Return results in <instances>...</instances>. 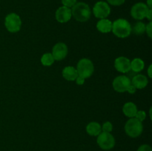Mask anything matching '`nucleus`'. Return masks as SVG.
Wrapping results in <instances>:
<instances>
[{
	"mask_svg": "<svg viewBox=\"0 0 152 151\" xmlns=\"http://www.w3.org/2000/svg\"><path fill=\"white\" fill-rule=\"evenodd\" d=\"M148 80L145 76L138 74L133 77L131 81V84L136 89H143L148 85Z\"/></svg>",
	"mask_w": 152,
	"mask_h": 151,
	"instance_id": "obj_13",
	"label": "nucleus"
},
{
	"mask_svg": "<svg viewBox=\"0 0 152 151\" xmlns=\"http://www.w3.org/2000/svg\"><path fill=\"white\" fill-rule=\"evenodd\" d=\"M98 30L103 33H108L112 30V22L108 19H102L96 24Z\"/></svg>",
	"mask_w": 152,
	"mask_h": 151,
	"instance_id": "obj_15",
	"label": "nucleus"
},
{
	"mask_svg": "<svg viewBox=\"0 0 152 151\" xmlns=\"http://www.w3.org/2000/svg\"><path fill=\"white\" fill-rule=\"evenodd\" d=\"M97 144L104 150H110L115 146V139L111 133L101 132L97 136Z\"/></svg>",
	"mask_w": 152,
	"mask_h": 151,
	"instance_id": "obj_6",
	"label": "nucleus"
},
{
	"mask_svg": "<svg viewBox=\"0 0 152 151\" xmlns=\"http://www.w3.org/2000/svg\"><path fill=\"white\" fill-rule=\"evenodd\" d=\"M71 13L77 22H85L91 18V10L88 4L81 1L77 2L71 7Z\"/></svg>",
	"mask_w": 152,
	"mask_h": 151,
	"instance_id": "obj_1",
	"label": "nucleus"
},
{
	"mask_svg": "<svg viewBox=\"0 0 152 151\" xmlns=\"http://www.w3.org/2000/svg\"><path fill=\"white\" fill-rule=\"evenodd\" d=\"M143 130L142 122L136 118H130L125 125L126 133L131 138H137L140 136Z\"/></svg>",
	"mask_w": 152,
	"mask_h": 151,
	"instance_id": "obj_3",
	"label": "nucleus"
},
{
	"mask_svg": "<svg viewBox=\"0 0 152 151\" xmlns=\"http://www.w3.org/2000/svg\"><path fill=\"white\" fill-rule=\"evenodd\" d=\"M85 79L86 78H83V77L81 76H77V78H76V82H77V84H78V85H83V84L85 83Z\"/></svg>",
	"mask_w": 152,
	"mask_h": 151,
	"instance_id": "obj_27",
	"label": "nucleus"
},
{
	"mask_svg": "<svg viewBox=\"0 0 152 151\" xmlns=\"http://www.w3.org/2000/svg\"><path fill=\"white\" fill-rule=\"evenodd\" d=\"M54 61L53 55L50 53H45L41 58V62L44 66H50V65H53Z\"/></svg>",
	"mask_w": 152,
	"mask_h": 151,
	"instance_id": "obj_20",
	"label": "nucleus"
},
{
	"mask_svg": "<svg viewBox=\"0 0 152 151\" xmlns=\"http://www.w3.org/2000/svg\"><path fill=\"white\" fill-rule=\"evenodd\" d=\"M102 132H107V133H111L113 130V125L110 121H105L102 127Z\"/></svg>",
	"mask_w": 152,
	"mask_h": 151,
	"instance_id": "obj_21",
	"label": "nucleus"
},
{
	"mask_svg": "<svg viewBox=\"0 0 152 151\" xmlns=\"http://www.w3.org/2000/svg\"><path fill=\"white\" fill-rule=\"evenodd\" d=\"M93 13L98 19H106L111 13V7L107 2L97 1L93 7Z\"/></svg>",
	"mask_w": 152,
	"mask_h": 151,
	"instance_id": "obj_7",
	"label": "nucleus"
},
{
	"mask_svg": "<svg viewBox=\"0 0 152 151\" xmlns=\"http://www.w3.org/2000/svg\"><path fill=\"white\" fill-rule=\"evenodd\" d=\"M61 1L63 6L69 7V8H71L77 2V0H61Z\"/></svg>",
	"mask_w": 152,
	"mask_h": 151,
	"instance_id": "obj_23",
	"label": "nucleus"
},
{
	"mask_svg": "<svg viewBox=\"0 0 152 151\" xmlns=\"http://www.w3.org/2000/svg\"><path fill=\"white\" fill-rule=\"evenodd\" d=\"M145 24L142 22H137L133 28H132V31H133L134 33L136 35L140 36L142 35L145 32Z\"/></svg>",
	"mask_w": 152,
	"mask_h": 151,
	"instance_id": "obj_19",
	"label": "nucleus"
},
{
	"mask_svg": "<svg viewBox=\"0 0 152 151\" xmlns=\"http://www.w3.org/2000/svg\"><path fill=\"white\" fill-rule=\"evenodd\" d=\"M68 47L63 42H59L55 44L52 50V53L55 61H61L68 55Z\"/></svg>",
	"mask_w": 152,
	"mask_h": 151,
	"instance_id": "obj_10",
	"label": "nucleus"
},
{
	"mask_svg": "<svg viewBox=\"0 0 152 151\" xmlns=\"http://www.w3.org/2000/svg\"><path fill=\"white\" fill-rule=\"evenodd\" d=\"M131 85V80L126 76H119L113 81V87L118 93H124L127 91Z\"/></svg>",
	"mask_w": 152,
	"mask_h": 151,
	"instance_id": "obj_9",
	"label": "nucleus"
},
{
	"mask_svg": "<svg viewBox=\"0 0 152 151\" xmlns=\"http://www.w3.org/2000/svg\"><path fill=\"white\" fill-rule=\"evenodd\" d=\"M151 70H152V65H150L149 67H148V76L150 77V78H151V77H152Z\"/></svg>",
	"mask_w": 152,
	"mask_h": 151,
	"instance_id": "obj_30",
	"label": "nucleus"
},
{
	"mask_svg": "<svg viewBox=\"0 0 152 151\" xmlns=\"http://www.w3.org/2000/svg\"><path fill=\"white\" fill-rule=\"evenodd\" d=\"M114 68L119 72L126 73L131 70V61L125 56H120L114 61Z\"/></svg>",
	"mask_w": 152,
	"mask_h": 151,
	"instance_id": "obj_12",
	"label": "nucleus"
},
{
	"mask_svg": "<svg viewBox=\"0 0 152 151\" xmlns=\"http://www.w3.org/2000/svg\"><path fill=\"white\" fill-rule=\"evenodd\" d=\"M77 70L79 76L84 78H88L91 77L94 71V66L91 60L88 59H82L77 63Z\"/></svg>",
	"mask_w": 152,
	"mask_h": 151,
	"instance_id": "obj_4",
	"label": "nucleus"
},
{
	"mask_svg": "<svg viewBox=\"0 0 152 151\" xmlns=\"http://www.w3.org/2000/svg\"><path fill=\"white\" fill-rule=\"evenodd\" d=\"M137 111V107L133 102H127L123 107V113L129 118H134Z\"/></svg>",
	"mask_w": 152,
	"mask_h": 151,
	"instance_id": "obj_16",
	"label": "nucleus"
},
{
	"mask_svg": "<svg viewBox=\"0 0 152 151\" xmlns=\"http://www.w3.org/2000/svg\"><path fill=\"white\" fill-rule=\"evenodd\" d=\"M148 10L149 8L146 4L143 2H138L132 6L131 9V15L137 20H142L145 18Z\"/></svg>",
	"mask_w": 152,
	"mask_h": 151,
	"instance_id": "obj_8",
	"label": "nucleus"
},
{
	"mask_svg": "<svg viewBox=\"0 0 152 151\" xmlns=\"http://www.w3.org/2000/svg\"><path fill=\"white\" fill-rule=\"evenodd\" d=\"M137 151H152L151 146L148 144H142L137 149Z\"/></svg>",
	"mask_w": 152,
	"mask_h": 151,
	"instance_id": "obj_26",
	"label": "nucleus"
},
{
	"mask_svg": "<svg viewBox=\"0 0 152 151\" xmlns=\"http://www.w3.org/2000/svg\"><path fill=\"white\" fill-rule=\"evenodd\" d=\"M62 76L67 81H75L76 78L78 76V73L77 69L74 67L67 66L62 70Z\"/></svg>",
	"mask_w": 152,
	"mask_h": 151,
	"instance_id": "obj_14",
	"label": "nucleus"
},
{
	"mask_svg": "<svg viewBox=\"0 0 152 151\" xmlns=\"http://www.w3.org/2000/svg\"><path fill=\"white\" fill-rule=\"evenodd\" d=\"M135 118L139 120L140 121L142 122L145 119V118H146V113H145V112L144 110L137 111L136 115H135Z\"/></svg>",
	"mask_w": 152,
	"mask_h": 151,
	"instance_id": "obj_22",
	"label": "nucleus"
},
{
	"mask_svg": "<svg viewBox=\"0 0 152 151\" xmlns=\"http://www.w3.org/2000/svg\"><path fill=\"white\" fill-rule=\"evenodd\" d=\"M145 18H146V19H148V20L151 22V19H152V9H149V10H148V13H147Z\"/></svg>",
	"mask_w": 152,
	"mask_h": 151,
	"instance_id": "obj_29",
	"label": "nucleus"
},
{
	"mask_svg": "<svg viewBox=\"0 0 152 151\" xmlns=\"http://www.w3.org/2000/svg\"><path fill=\"white\" fill-rule=\"evenodd\" d=\"M144 67L145 63L140 58H136L131 62V70H132L134 72H140L144 69Z\"/></svg>",
	"mask_w": 152,
	"mask_h": 151,
	"instance_id": "obj_18",
	"label": "nucleus"
},
{
	"mask_svg": "<svg viewBox=\"0 0 152 151\" xmlns=\"http://www.w3.org/2000/svg\"><path fill=\"white\" fill-rule=\"evenodd\" d=\"M136 90H137V89L135 88V87H134V86L132 85V84H131V85L129 86V88H128L127 91L129 92V93H131V94H133V93H134L135 92H136Z\"/></svg>",
	"mask_w": 152,
	"mask_h": 151,
	"instance_id": "obj_28",
	"label": "nucleus"
},
{
	"mask_svg": "<svg viewBox=\"0 0 152 151\" xmlns=\"http://www.w3.org/2000/svg\"><path fill=\"white\" fill-rule=\"evenodd\" d=\"M108 4H111L114 6H120L123 4H124L126 0H107Z\"/></svg>",
	"mask_w": 152,
	"mask_h": 151,
	"instance_id": "obj_24",
	"label": "nucleus"
},
{
	"mask_svg": "<svg viewBox=\"0 0 152 151\" xmlns=\"http://www.w3.org/2000/svg\"><path fill=\"white\" fill-rule=\"evenodd\" d=\"M146 5L149 9H152V0H147Z\"/></svg>",
	"mask_w": 152,
	"mask_h": 151,
	"instance_id": "obj_31",
	"label": "nucleus"
},
{
	"mask_svg": "<svg viewBox=\"0 0 152 151\" xmlns=\"http://www.w3.org/2000/svg\"><path fill=\"white\" fill-rule=\"evenodd\" d=\"M4 25L10 33H16L20 30L22 20L20 16L15 13H9L4 19Z\"/></svg>",
	"mask_w": 152,
	"mask_h": 151,
	"instance_id": "obj_5",
	"label": "nucleus"
},
{
	"mask_svg": "<svg viewBox=\"0 0 152 151\" xmlns=\"http://www.w3.org/2000/svg\"><path fill=\"white\" fill-rule=\"evenodd\" d=\"M111 31L119 38H126L132 33V25L126 19H118L112 22Z\"/></svg>",
	"mask_w": 152,
	"mask_h": 151,
	"instance_id": "obj_2",
	"label": "nucleus"
},
{
	"mask_svg": "<svg viewBox=\"0 0 152 151\" xmlns=\"http://www.w3.org/2000/svg\"><path fill=\"white\" fill-rule=\"evenodd\" d=\"M71 9L65 6L59 7L55 13V18L59 23H66L71 19Z\"/></svg>",
	"mask_w": 152,
	"mask_h": 151,
	"instance_id": "obj_11",
	"label": "nucleus"
},
{
	"mask_svg": "<svg viewBox=\"0 0 152 151\" xmlns=\"http://www.w3.org/2000/svg\"><path fill=\"white\" fill-rule=\"evenodd\" d=\"M86 132L91 136H97L102 132V127L98 122L91 121L86 126Z\"/></svg>",
	"mask_w": 152,
	"mask_h": 151,
	"instance_id": "obj_17",
	"label": "nucleus"
},
{
	"mask_svg": "<svg viewBox=\"0 0 152 151\" xmlns=\"http://www.w3.org/2000/svg\"><path fill=\"white\" fill-rule=\"evenodd\" d=\"M145 32H146L147 35L150 38H152V22H149L148 25H146L145 26Z\"/></svg>",
	"mask_w": 152,
	"mask_h": 151,
	"instance_id": "obj_25",
	"label": "nucleus"
}]
</instances>
